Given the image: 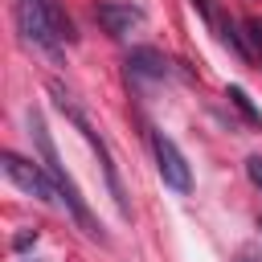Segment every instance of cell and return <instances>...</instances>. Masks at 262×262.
<instances>
[{"mask_svg":"<svg viewBox=\"0 0 262 262\" xmlns=\"http://www.w3.org/2000/svg\"><path fill=\"white\" fill-rule=\"evenodd\" d=\"M29 127H33V139H37V147H41V160H45V168H49V176L57 180V192H61V205L70 209V217L90 233V237H98V242H106V233H102V225L90 217V209H86V201H82V192H78V184L66 176V168H61V160H57V147H53V139H49V127H45V119L41 115H33L29 111Z\"/></svg>","mask_w":262,"mask_h":262,"instance_id":"6da1fadb","label":"cell"},{"mask_svg":"<svg viewBox=\"0 0 262 262\" xmlns=\"http://www.w3.org/2000/svg\"><path fill=\"white\" fill-rule=\"evenodd\" d=\"M0 164H4V176H8L16 188H25L29 196H37V201H45V205H57V201H61L57 180L49 176V168H41V164H33V160H20L16 151H4Z\"/></svg>","mask_w":262,"mask_h":262,"instance_id":"7a4b0ae2","label":"cell"},{"mask_svg":"<svg viewBox=\"0 0 262 262\" xmlns=\"http://www.w3.org/2000/svg\"><path fill=\"white\" fill-rule=\"evenodd\" d=\"M151 151H156V168H160L164 184L172 192H188L192 188V172H188V160L180 156V147L164 131H151Z\"/></svg>","mask_w":262,"mask_h":262,"instance_id":"3957f363","label":"cell"},{"mask_svg":"<svg viewBox=\"0 0 262 262\" xmlns=\"http://www.w3.org/2000/svg\"><path fill=\"white\" fill-rule=\"evenodd\" d=\"M16 25H20V33H25V41H33L37 49H45V53H61V37H57V29L49 25V16H45V8L37 4V0H16Z\"/></svg>","mask_w":262,"mask_h":262,"instance_id":"277c9868","label":"cell"},{"mask_svg":"<svg viewBox=\"0 0 262 262\" xmlns=\"http://www.w3.org/2000/svg\"><path fill=\"white\" fill-rule=\"evenodd\" d=\"M94 16H98V25L111 37H127L135 25H143V8L139 4H127V0H102L94 8Z\"/></svg>","mask_w":262,"mask_h":262,"instance_id":"5b68a950","label":"cell"},{"mask_svg":"<svg viewBox=\"0 0 262 262\" xmlns=\"http://www.w3.org/2000/svg\"><path fill=\"white\" fill-rule=\"evenodd\" d=\"M127 70L139 74V78H164V74H168V61H164V53H156V49H131Z\"/></svg>","mask_w":262,"mask_h":262,"instance_id":"8992f818","label":"cell"},{"mask_svg":"<svg viewBox=\"0 0 262 262\" xmlns=\"http://www.w3.org/2000/svg\"><path fill=\"white\" fill-rule=\"evenodd\" d=\"M37 4L45 8V16H49V25L57 29V37H61V41H74V25H70V16L61 12V4H57V0H37Z\"/></svg>","mask_w":262,"mask_h":262,"instance_id":"52a82bcc","label":"cell"},{"mask_svg":"<svg viewBox=\"0 0 262 262\" xmlns=\"http://www.w3.org/2000/svg\"><path fill=\"white\" fill-rule=\"evenodd\" d=\"M225 98H229V102H233V106H237L254 127H262V111H254V102H250V94H246L242 86H229V90H225Z\"/></svg>","mask_w":262,"mask_h":262,"instance_id":"ba28073f","label":"cell"},{"mask_svg":"<svg viewBox=\"0 0 262 262\" xmlns=\"http://www.w3.org/2000/svg\"><path fill=\"white\" fill-rule=\"evenodd\" d=\"M221 41H225V45H229V49H233L237 57H246V45H242V33H237V29L229 25V20H221Z\"/></svg>","mask_w":262,"mask_h":262,"instance_id":"9c48e42d","label":"cell"},{"mask_svg":"<svg viewBox=\"0 0 262 262\" xmlns=\"http://www.w3.org/2000/svg\"><path fill=\"white\" fill-rule=\"evenodd\" d=\"M246 176L262 188V156H250V160H246Z\"/></svg>","mask_w":262,"mask_h":262,"instance_id":"30bf717a","label":"cell"},{"mask_svg":"<svg viewBox=\"0 0 262 262\" xmlns=\"http://www.w3.org/2000/svg\"><path fill=\"white\" fill-rule=\"evenodd\" d=\"M33 242H37V233H20V237H16V242H12V246H16V250H29V246H33Z\"/></svg>","mask_w":262,"mask_h":262,"instance_id":"8fae6325","label":"cell"},{"mask_svg":"<svg viewBox=\"0 0 262 262\" xmlns=\"http://www.w3.org/2000/svg\"><path fill=\"white\" fill-rule=\"evenodd\" d=\"M196 8H201V12H209V8H213V0H196Z\"/></svg>","mask_w":262,"mask_h":262,"instance_id":"7c38bea8","label":"cell"},{"mask_svg":"<svg viewBox=\"0 0 262 262\" xmlns=\"http://www.w3.org/2000/svg\"><path fill=\"white\" fill-rule=\"evenodd\" d=\"M237 262H254V258H250V254H242V258H237Z\"/></svg>","mask_w":262,"mask_h":262,"instance_id":"4fadbf2b","label":"cell"},{"mask_svg":"<svg viewBox=\"0 0 262 262\" xmlns=\"http://www.w3.org/2000/svg\"><path fill=\"white\" fill-rule=\"evenodd\" d=\"M258 229H262V221H258Z\"/></svg>","mask_w":262,"mask_h":262,"instance_id":"5bb4252c","label":"cell"}]
</instances>
